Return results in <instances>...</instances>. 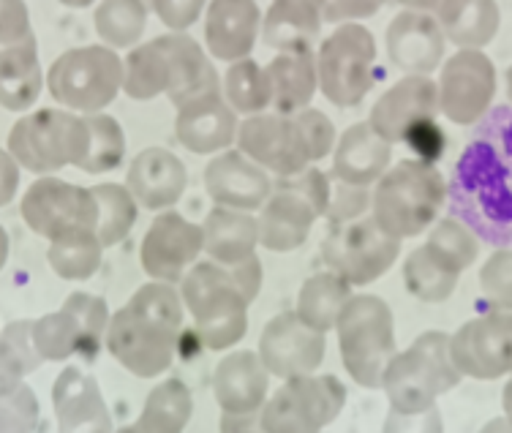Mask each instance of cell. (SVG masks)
I'll list each match as a JSON object with an SVG mask.
<instances>
[{"mask_svg":"<svg viewBox=\"0 0 512 433\" xmlns=\"http://www.w3.org/2000/svg\"><path fill=\"white\" fill-rule=\"evenodd\" d=\"M205 191L216 205L256 213L273 194V180L240 150L227 148L207 161Z\"/></svg>","mask_w":512,"mask_h":433,"instance_id":"obj_19","label":"cell"},{"mask_svg":"<svg viewBox=\"0 0 512 433\" xmlns=\"http://www.w3.org/2000/svg\"><path fill=\"white\" fill-rule=\"evenodd\" d=\"M480 292L496 311H512V248H496L480 267Z\"/></svg>","mask_w":512,"mask_h":433,"instance_id":"obj_47","label":"cell"},{"mask_svg":"<svg viewBox=\"0 0 512 433\" xmlns=\"http://www.w3.org/2000/svg\"><path fill=\"white\" fill-rule=\"evenodd\" d=\"M85 123H88V153L79 161L77 169L88 175H107L112 169H118L126 158L123 126L104 112L85 115Z\"/></svg>","mask_w":512,"mask_h":433,"instance_id":"obj_42","label":"cell"},{"mask_svg":"<svg viewBox=\"0 0 512 433\" xmlns=\"http://www.w3.org/2000/svg\"><path fill=\"white\" fill-rule=\"evenodd\" d=\"M507 96H510V104H512V66L507 69Z\"/></svg>","mask_w":512,"mask_h":433,"instance_id":"obj_62","label":"cell"},{"mask_svg":"<svg viewBox=\"0 0 512 433\" xmlns=\"http://www.w3.org/2000/svg\"><path fill=\"white\" fill-rule=\"evenodd\" d=\"M352 295L355 292H352L349 281H344L333 270H325V273H316L303 284L300 295H297L295 311L306 325L327 333V330H335V322H338V316Z\"/></svg>","mask_w":512,"mask_h":433,"instance_id":"obj_35","label":"cell"},{"mask_svg":"<svg viewBox=\"0 0 512 433\" xmlns=\"http://www.w3.org/2000/svg\"><path fill=\"white\" fill-rule=\"evenodd\" d=\"M99 39L112 50L137 47L148 28V6L145 0H101L93 14Z\"/></svg>","mask_w":512,"mask_h":433,"instance_id":"obj_39","label":"cell"},{"mask_svg":"<svg viewBox=\"0 0 512 433\" xmlns=\"http://www.w3.org/2000/svg\"><path fill=\"white\" fill-rule=\"evenodd\" d=\"M188 186V169L167 148H145L131 161L126 188L139 207L161 213L180 202Z\"/></svg>","mask_w":512,"mask_h":433,"instance_id":"obj_23","label":"cell"},{"mask_svg":"<svg viewBox=\"0 0 512 433\" xmlns=\"http://www.w3.org/2000/svg\"><path fill=\"white\" fill-rule=\"evenodd\" d=\"M447 39L428 11L404 9L395 14L387 25V55L406 74L431 77L444 60Z\"/></svg>","mask_w":512,"mask_h":433,"instance_id":"obj_20","label":"cell"},{"mask_svg":"<svg viewBox=\"0 0 512 433\" xmlns=\"http://www.w3.org/2000/svg\"><path fill=\"white\" fill-rule=\"evenodd\" d=\"M270 374L256 352L240 349L218 360L213 371V395L221 412L259 414L267 401Z\"/></svg>","mask_w":512,"mask_h":433,"instance_id":"obj_25","label":"cell"},{"mask_svg":"<svg viewBox=\"0 0 512 433\" xmlns=\"http://www.w3.org/2000/svg\"><path fill=\"white\" fill-rule=\"evenodd\" d=\"M9 254H11L9 232L0 227V270H3V267H6V262H9Z\"/></svg>","mask_w":512,"mask_h":433,"instance_id":"obj_60","label":"cell"},{"mask_svg":"<svg viewBox=\"0 0 512 433\" xmlns=\"http://www.w3.org/2000/svg\"><path fill=\"white\" fill-rule=\"evenodd\" d=\"M436 22L458 50H483L499 33L502 11L496 0H442Z\"/></svg>","mask_w":512,"mask_h":433,"instance_id":"obj_29","label":"cell"},{"mask_svg":"<svg viewBox=\"0 0 512 433\" xmlns=\"http://www.w3.org/2000/svg\"><path fill=\"white\" fill-rule=\"evenodd\" d=\"M20 213L36 235L55 240L77 227L96 229V199L90 188L41 175L22 194Z\"/></svg>","mask_w":512,"mask_h":433,"instance_id":"obj_14","label":"cell"},{"mask_svg":"<svg viewBox=\"0 0 512 433\" xmlns=\"http://www.w3.org/2000/svg\"><path fill=\"white\" fill-rule=\"evenodd\" d=\"M314 205L300 194H292L286 188H273V194L259 207L256 227H259V246L276 254L295 251L308 240L311 229L319 221Z\"/></svg>","mask_w":512,"mask_h":433,"instance_id":"obj_26","label":"cell"},{"mask_svg":"<svg viewBox=\"0 0 512 433\" xmlns=\"http://www.w3.org/2000/svg\"><path fill=\"white\" fill-rule=\"evenodd\" d=\"M436 112H439V99H436L434 79L425 74H406L379 96L368 115V126L390 145H398L406 128L414 126L417 120L436 118Z\"/></svg>","mask_w":512,"mask_h":433,"instance_id":"obj_21","label":"cell"},{"mask_svg":"<svg viewBox=\"0 0 512 433\" xmlns=\"http://www.w3.org/2000/svg\"><path fill=\"white\" fill-rule=\"evenodd\" d=\"M229 267V276L235 281V286L243 292L248 303H254L256 295H259V286H262V262H259V256L251 254L246 259H240L235 265Z\"/></svg>","mask_w":512,"mask_h":433,"instance_id":"obj_55","label":"cell"},{"mask_svg":"<svg viewBox=\"0 0 512 433\" xmlns=\"http://www.w3.org/2000/svg\"><path fill=\"white\" fill-rule=\"evenodd\" d=\"M36 39L25 0H0V52Z\"/></svg>","mask_w":512,"mask_h":433,"instance_id":"obj_51","label":"cell"},{"mask_svg":"<svg viewBox=\"0 0 512 433\" xmlns=\"http://www.w3.org/2000/svg\"><path fill=\"white\" fill-rule=\"evenodd\" d=\"M205 251V235L202 227L180 216L178 210H161L153 224L142 237L139 259L142 270L153 281H167V284H180L186 270Z\"/></svg>","mask_w":512,"mask_h":433,"instance_id":"obj_17","label":"cell"},{"mask_svg":"<svg viewBox=\"0 0 512 433\" xmlns=\"http://www.w3.org/2000/svg\"><path fill=\"white\" fill-rule=\"evenodd\" d=\"M346 404L344 382L333 374L284 379L259 409V428L270 433H314L338 420Z\"/></svg>","mask_w":512,"mask_h":433,"instance_id":"obj_10","label":"cell"},{"mask_svg":"<svg viewBox=\"0 0 512 433\" xmlns=\"http://www.w3.org/2000/svg\"><path fill=\"white\" fill-rule=\"evenodd\" d=\"M58 3H63L66 9H90L96 0H58Z\"/></svg>","mask_w":512,"mask_h":433,"instance_id":"obj_61","label":"cell"},{"mask_svg":"<svg viewBox=\"0 0 512 433\" xmlns=\"http://www.w3.org/2000/svg\"><path fill=\"white\" fill-rule=\"evenodd\" d=\"M175 109V137L183 148L197 156H216L221 150L232 148L240 120L224 99L221 88L207 90Z\"/></svg>","mask_w":512,"mask_h":433,"instance_id":"obj_18","label":"cell"},{"mask_svg":"<svg viewBox=\"0 0 512 433\" xmlns=\"http://www.w3.org/2000/svg\"><path fill=\"white\" fill-rule=\"evenodd\" d=\"M306 3H311V6H316V9H325L327 0H306Z\"/></svg>","mask_w":512,"mask_h":433,"instance_id":"obj_63","label":"cell"},{"mask_svg":"<svg viewBox=\"0 0 512 433\" xmlns=\"http://www.w3.org/2000/svg\"><path fill=\"white\" fill-rule=\"evenodd\" d=\"M180 297L194 316L197 338L210 352H227L246 338L251 303L235 286L227 265L197 259L180 278Z\"/></svg>","mask_w":512,"mask_h":433,"instance_id":"obj_4","label":"cell"},{"mask_svg":"<svg viewBox=\"0 0 512 433\" xmlns=\"http://www.w3.org/2000/svg\"><path fill=\"white\" fill-rule=\"evenodd\" d=\"M496 96V66L483 50H458L444 60L436 82L439 112L455 126H474L485 118Z\"/></svg>","mask_w":512,"mask_h":433,"instance_id":"obj_12","label":"cell"},{"mask_svg":"<svg viewBox=\"0 0 512 433\" xmlns=\"http://www.w3.org/2000/svg\"><path fill=\"white\" fill-rule=\"evenodd\" d=\"M398 3H401L404 9L428 11V14H431V11L439 9V3H442V0H398Z\"/></svg>","mask_w":512,"mask_h":433,"instance_id":"obj_58","label":"cell"},{"mask_svg":"<svg viewBox=\"0 0 512 433\" xmlns=\"http://www.w3.org/2000/svg\"><path fill=\"white\" fill-rule=\"evenodd\" d=\"M262 28L256 0H207L205 47L216 60L235 63L251 55Z\"/></svg>","mask_w":512,"mask_h":433,"instance_id":"obj_22","label":"cell"},{"mask_svg":"<svg viewBox=\"0 0 512 433\" xmlns=\"http://www.w3.org/2000/svg\"><path fill=\"white\" fill-rule=\"evenodd\" d=\"M101 256H104V246H101L96 229L90 227L63 232L50 240V248H47V262L66 281H88L96 276V270L101 267Z\"/></svg>","mask_w":512,"mask_h":433,"instance_id":"obj_37","label":"cell"},{"mask_svg":"<svg viewBox=\"0 0 512 433\" xmlns=\"http://www.w3.org/2000/svg\"><path fill=\"white\" fill-rule=\"evenodd\" d=\"M194 414V398L191 390L180 379H164L153 387L148 401L142 406L139 420L128 431H148V433H180Z\"/></svg>","mask_w":512,"mask_h":433,"instance_id":"obj_36","label":"cell"},{"mask_svg":"<svg viewBox=\"0 0 512 433\" xmlns=\"http://www.w3.org/2000/svg\"><path fill=\"white\" fill-rule=\"evenodd\" d=\"M150 3L161 25H167L172 33H186L191 25H197L207 6V0H150Z\"/></svg>","mask_w":512,"mask_h":433,"instance_id":"obj_53","label":"cell"},{"mask_svg":"<svg viewBox=\"0 0 512 433\" xmlns=\"http://www.w3.org/2000/svg\"><path fill=\"white\" fill-rule=\"evenodd\" d=\"M63 308L77 316L79 322V352L77 355L85 363H96L99 360L101 346H104V335L109 325V306L107 300L99 295H88V292H71L63 300Z\"/></svg>","mask_w":512,"mask_h":433,"instance_id":"obj_44","label":"cell"},{"mask_svg":"<svg viewBox=\"0 0 512 433\" xmlns=\"http://www.w3.org/2000/svg\"><path fill=\"white\" fill-rule=\"evenodd\" d=\"M335 330L346 374L365 390H379L384 365L395 355V319L390 306L376 295H352Z\"/></svg>","mask_w":512,"mask_h":433,"instance_id":"obj_6","label":"cell"},{"mask_svg":"<svg viewBox=\"0 0 512 433\" xmlns=\"http://www.w3.org/2000/svg\"><path fill=\"white\" fill-rule=\"evenodd\" d=\"M428 246L439 251V254L447 259V262H453L458 270H469V267L477 262V256H480V237L474 235L472 229L463 224L461 218H436L434 229H431V235L425 240Z\"/></svg>","mask_w":512,"mask_h":433,"instance_id":"obj_45","label":"cell"},{"mask_svg":"<svg viewBox=\"0 0 512 433\" xmlns=\"http://www.w3.org/2000/svg\"><path fill=\"white\" fill-rule=\"evenodd\" d=\"M401 254V240L387 235L371 218H355L344 224H330L322 240L325 265L352 286L374 284Z\"/></svg>","mask_w":512,"mask_h":433,"instance_id":"obj_11","label":"cell"},{"mask_svg":"<svg viewBox=\"0 0 512 433\" xmlns=\"http://www.w3.org/2000/svg\"><path fill=\"white\" fill-rule=\"evenodd\" d=\"M374 63L376 41L371 30L360 22H341L316 52L322 96L341 109L357 107L374 88Z\"/></svg>","mask_w":512,"mask_h":433,"instance_id":"obj_9","label":"cell"},{"mask_svg":"<svg viewBox=\"0 0 512 433\" xmlns=\"http://www.w3.org/2000/svg\"><path fill=\"white\" fill-rule=\"evenodd\" d=\"M52 409L60 431H112V417L96 376L77 365L63 368L52 384Z\"/></svg>","mask_w":512,"mask_h":433,"instance_id":"obj_24","label":"cell"},{"mask_svg":"<svg viewBox=\"0 0 512 433\" xmlns=\"http://www.w3.org/2000/svg\"><path fill=\"white\" fill-rule=\"evenodd\" d=\"M33 319H14L0 330V393L11 390L28 374H36L44 360L33 346Z\"/></svg>","mask_w":512,"mask_h":433,"instance_id":"obj_41","label":"cell"},{"mask_svg":"<svg viewBox=\"0 0 512 433\" xmlns=\"http://www.w3.org/2000/svg\"><path fill=\"white\" fill-rule=\"evenodd\" d=\"M259 428V414H221V431H248Z\"/></svg>","mask_w":512,"mask_h":433,"instance_id":"obj_57","label":"cell"},{"mask_svg":"<svg viewBox=\"0 0 512 433\" xmlns=\"http://www.w3.org/2000/svg\"><path fill=\"white\" fill-rule=\"evenodd\" d=\"M393 161V145L365 123L349 126L335 139L333 178L352 186H374Z\"/></svg>","mask_w":512,"mask_h":433,"instance_id":"obj_27","label":"cell"},{"mask_svg":"<svg viewBox=\"0 0 512 433\" xmlns=\"http://www.w3.org/2000/svg\"><path fill=\"white\" fill-rule=\"evenodd\" d=\"M461 276V270L428 243L414 248L404 262V284L420 303H444L455 292Z\"/></svg>","mask_w":512,"mask_h":433,"instance_id":"obj_34","label":"cell"},{"mask_svg":"<svg viewBox=\"0 0 512 433\" xmlns=\"http://www.w3.org/2000/svg\"><path fill=\"white\" fill-rule=\"evenodd\" d=\"M41 420V406L36 393L28 384L20 382L11 390L0 393V431H36Z\"/></svg>","mask_w":512,"mask_h":433,"instance_id":"obj_46","label":"cell"},{"mask_svg":"<svg viewBox=\"0 0 512 433\" xmlns=\"http://www.w3.org/2000/svg\"><path fill=\"white\" fill-rule=\"evenodd\" d=\"M300 128V134L306 139V148H308V158H311V164L316 161H322L333 153L335 148V126L333 120L327 118L322 109H314V107H306L300 109L292 115Z\"/></svg>","mask_w":512,"mask_h":433,"instance_id":"obj_48","label":"cell"},{"mask_svg":"<svg viewBox=\"0 0 512 433\" xmlns=\"http://www.w3.org/2000/svg\"><path fill=\"white\" fill-rule=\"evenodd\" d=\"M180 330L183 327L175 322L128 300L126 306L109 316L104 344L128 374L153 379L169 371L178 352Z\"/></svg>","mask_w":512,"mask_h":433,"instance_id":"obj_8","label":"cell"},{"mask_svg":"<svg viewBox=\"0 0 512 433\" xmlns=\"http://www.w3.org/2000/svg\"><path fill=\"white\" fill-rule=\"evenodd\" d=\"M371 207V191L368 186H352L344 180L330 183V202H327L325 218L330 224H344L355 221Z\"/></svg>","mask_w":512,"mask_h":433,"instance_id":"obj_49","label":"cell"},{"mask_svg":"<svg viewBox=\"0 0 512 433\" xmlns=\"http://www.w3.org/2000/svg\"><path fill=\"white\" fill-rule=\"evenodd\" d=\"M30 333H33V346L44 363H63L79 352V338H82L79 322L66 308L33 319Z\"/></svg>","mask_w":512,"mask_h":433,"instance_id":"obj_43","label":"cell"},{"mask_svg":"<svg viewBox=\"0 0 512 433\" xmlns=\"http://www.w3.org/2000/svg\"><path fill=\"white\" fill-rule=\"evenodd\" d=\"M327 338L322 330L306 325L297 311H281L259 335L256 355L265 363L267 374L278 379L314 374L325 360Z\"/></svg>","mask_w":512,"mask_h":433,"instance_id":"obj_16","label":"cell"},{"mask_svg":"<svg viewBox=\"0 0 512 433\" xmlns=\"http://www.w3.org/2000/svg\"><path fill=\"white\" fill-rule=\"evenodd\" d=\"M267 79H270V109L281 115H295L300 109L311 107V101L319 93V77H316L314 52H295L286 55L278 52L267 63Z\"/></svg>","mask_w":512,"mask_h":433,"instance_id":"obj_30","label":"cell"},{"mask_svg":"<svg viewBox=\"0 0 512 433\" xmlns=\"http://www.w3.org/2000/svg\"><path fill=\"white\" fill-rule=\"evenodd\" d=\"M44 88L77 115L104 112L123 90V60L107 44L74 47L55 58L44 74Z\"/></svg>","mask_w":512,"mask_h":433,"instance_id":"obj_7","label":"cell"},{"mask_svg":"<svg viewBox=\"0 0 512 433\" xmlns=\"http://www.w3.org/2000/svg\"><path fill=\"white\" fill-rule=\"evenodd\" d=\"M90 194L96 199V235L101 246L112 248L123 243L137 224V199L120 183H99L90 188Z\"/></svg>","mask_w":512,"mask_h":433,"instance_id":"obj_38","label":"cell"},{"mask_svg":"<svg viewBox=\"0 0 512 433\" xmlns=\"http://www.w3.org/2000/svg\"><path fill=\"white\" fill-rule=\"evenodd\" d=\"M461 371L450 357V335L428 330L412 346L387 360L382 390L395 417H423L436 409V398L461 384Z\"/></svg>","mask_w":512,"mask_h":433,"instance_id":"obj_2","label":"cell"},{"mask_svg":"<svg viewBox=\"0 0 512 433\" xmlns=\"http://www.w3.org/2000/svg\"><path fill=\"white\" fill-rule=\"evenodd\" d=\"M387 0H327L325 9H322V20L325 22H360L374 17L382 11Z\"/></svg>","mask_w":512,"mask_h":433,"instance_id":"obj_54","label":"cell"},{"mask_svg":"<svg viewBox=\"0 0 512 433\" xmlns=\"http://www.w3.org/2000/svg\"><path fill=\"white\" fill-rule=\"evenodd\" d=\"M169 82H172V66L161 36L128 50L123 58V93L128 99L150 101L167 96Z\"/></svg>","mask_w":512,"mask_h":433,"instance_id":"obj_33","label":"cell"},{"mask_svg":"<svg viewBox=\"0 0 512 433\" xmlns=\"http://www.w3.org/2000/svg\"><path fill=\"white\" fill-rule=\"evenodd\" d=\"M450 357L461 376L493 382L512 374V311H491L450 335Z\"/></svg>","mask_w":512,"mask_h":433,"instance_id":"obj_13","label":"cell"},{"mask_svg":"<svg viewBox=\"0 0 512 433\" xmlns=\"http://www.w3.org/2000/svg\"><path fill=\"white\" fill-rule=\"evenodd\" d=\"M502 409H504V417H507V423L512 425V376L507 379L502 390Z\"/></svg>","mask_w":512,"mask_h":433,"instance_id":"obj_59","label":"cell"},{"mask_svg":"<svg viewBox=\"0 0 512 433\" xmlns=\"http://www.w3.org/2000/svg\"><path fill=\"white\" fill-rule=\"evenodd\" d=\"M447 205L483 243L512 248V104L474 123L447 180Z\"/></svg>","mask_w":512,"mask_h":433,"instance_id":"obj_1","label":"cell"},{"mask_svg":"<svg viewBox=\"0 0 512 433\" xmlns=\"http://www.w3.org/2000/svg\"><path fill=\"white\" fill-rule=\"evenodd\" d=\"M401 142H406L414 156H417V161H425V164H436L444 156V148H447L444 128H439L436 118L417 120L414 126L406 128Z\"/></svg>","mask_w":512,"mask_h":433,"instance_id":"obj_52","label":"cell"},{"mask_svg":"<svg viewBox=\"0 0 512 433\" xmlns=\"http://www.w3.org/2000/svg\"><path fill=\"white\" fill-rule=\"evenodd\" d=\"M20 164L14 161L9 150L0 148V207H6L20 191Z\"/></svg>","mask_w":512,"mask_h":433,"instance_id":"obj_56","label":"cell"},{"mask_svg":"<svg viewBox=\"0 0 512 433\" xmlns=\"http://www.w3.org/2000/svg\"><path fill=\"white\" fill-rule=\"evenodd\" d=\"M6 150L20 169H28L33 175H52L63 167H79L88 153L85 115L50 107L28 112L11 126Z\"/></svg>","mask_w":512,"mask_h":433,"instance_id":"obj_5","label":"cell"},{"mask_svg":"<svg viewBox=\"0 0 512 433\" xmlns=\"http://www.w3.org/2000/svg\"><path fill=\"white\" fill-rule=\"evenodd\" d=\"M235 142L243 156H248L276 178L295 175L311 164L306 139L292 115H281V112L248 115L237 126Z\"/></svg>","mask_w":512,"mask_h":433,"instance_id":"obj_15","label":"cell"},{"mask_svg":"<svg viewBox=\"0 0 512 433\" xmlns=\"http://www.w3.org/2000/svg\"><path fill=\"white\" fill-rule=\"evenodd\" d=\"M202 235H205L207 256L218 265H235L254 254L259 246L256 218L235 207H213L202 224Z\"/></svg>","mask_w":512,"mask_h":433,"instance_id":"obj_31","label":"cell"},{"mask_svg":"<svg viewBox=\"0 0 512 433\" xmlns=\"http://www.w3.org/2000/svg\"><path fill=\"white\" fill-rule=\"evenodd\" d=\"M273 188H286L292 194H300L303 199H308L319 216L325 218L327 202H330V178H327L322 169H316L308 164L306 169H300L295 175H284L273 183Z\"/></svg>","mask_w":512,"mask_h":433,"instance_id":"obj_50","label":"cell"},{"mask_svg":"<svg viewBox=\"0 0 512 433\" xmlns=\"http://www.w3.org/2000/svg\"><path fill=\"white\" fill-rule=\"evenodd\" d=\"M44 90V69L39 60V41L0 52V107L9 112H28Z\"/></svg>","mask_w":512,"mask_h":433,"instance_id":"obj_32","label":"cell"},{"mask_svg":"<svg viewBox=\"0 0 512 433\" xmlns=\"http://www.w3.org/2000/svg\"><path fill=\"white\" fill-rule=\"evenodd\" d=\"M221 93L237 115H259L270 109V79L265 66H259L251 55L229 63L221 82Z\"/></svg>","mask_w":512,"mask_h":433,"instance_id":"obj_40","label":"cell"},{"mask_svg":"<svg viewBox=\"0 0 512 433\" xmlns=\"http://www.w3.org/2000/svg\"><path fill=\"white\" fill-rule=\"evenodd\" d=\"M322 9H316L306 0H273L262 17L259 36L265 47L276 52H314L319 33H322Z\"/></svg>","mask_w":512,"mask_h":433,"instance_id":"obj_28","label":"cell"},{"mask_svg":"<svg viewBox=\"0 0 512 433\" xmlns=\"http://www.w3.org/2000/svg\"><path fill=\"white\" fill-rule=\"evenodd\" d=\"M447 202V180L436 164L404 158L387 167L371 191V213L387 235L406 240L417 237L442 213Z\"/></svg>","mask_w":512,"mask_h":433,"instance_id":"obj_3","label":"cell"}]
</instances>
